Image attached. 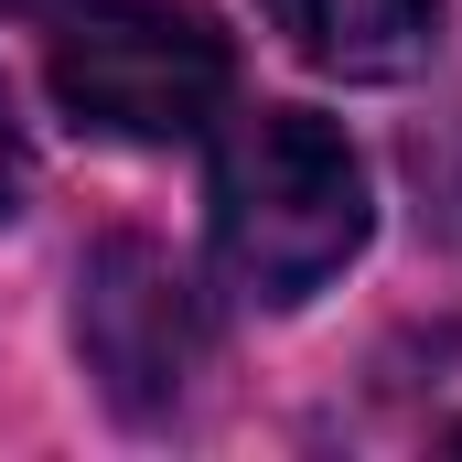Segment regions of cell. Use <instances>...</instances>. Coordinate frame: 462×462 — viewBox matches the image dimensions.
<instances>
[{
	"instance_id": "1",
	"label": "cell",
	"mask_w": 462,
	"mask_h": 462,
	"mask_svg": "<svg viewBox=\"0 0 462 462\" xmlns=\"http://www.w3.org/2000/svg\"><path fill=\"white\" fill-rule=\"evenodd\" d=\"M216 258L247 301H312L365 247V162L312 108H247L216 140Z\"/></svg>"
},
{
	"instance_id": "2",
	"label": "cell",
	"mask_w": 462,
	"mask_h": 462,
	"mask_svg": "<svg viewBox=\"0 0 462 462\" xmlns=\"http://www.w3.org/2000/svg\"><path fill=\"white\" fill-rule=\"evenodd\" d=\"M226 87L236 54L216 11H194V0H87L54 32V97L97 140H140V151L194 140L226 108Z\"/></svg>"
},
{
	"instance_id": "3",
	"label": "cell",
	"mask_w": 462,
	"mask_h": 462,
	"mask_svg": "<svg viewBox=\"0 0 462 462\" xmlns=\"http://www.w3.org/2000/svg\"><path fill=\"white\" fill-rule=\"evenodd\" d=\"M76 355H87V376L108 387L118 420H172V409L194 398L205 355H216V312H205V291L183 280L172 247L108 236V247H87V269H76Z\"/></svg>"
},
{
	"instance_id": "4",
	"label": "cell",
	"mask_w": 462,
	"mask_h": 462,
	"mask_svg": "<svg viewBox=\"0 0 462 462\" xmlns=\"http://www.w3.org/2000/svg\"><path fill=\"white\" fill-rule=\"evenodd\" d=\"M258 11L301 65L355 76V87H387V76L430 65V43H441V0H258Z\"/></svg>"
},
{
	"instance_id": "5",
	"label": "cell",
	"mask_w": 462,
	"mask_h": 462,
	"mask_svg": "<svg viewBox=\"0 0 462 462\" xmlns=\"http://www.w3.org/2000/svg\"><path fill=\"white\" fill-rule=\"evenodd\" d=\"M22 183H32V162H22V118H11V87H0V216H22Z\"/></svg>"
},
{
	"instance_id": "6",
	"label": "cell",
	"mask_w": 462,
	"mask_h": 462,
	"mask_svg": "<svg viewBox=\"0 0 462 462\" xmlns=\"http://www.w3.org/2000/svg\"><path fill=\"white\" fill-rule=\"evenodd\" d=\"M0 11H54V0H0Z\"/></svg>"
},
{
	"instance_id": "7",
	"label": "cell",
	"mask_w": 462,
	"mask_h": 462,
	"mask_svg": "<svg viewBox=\"0 0 462 462\" xmlns=\"http://www.w3.org/2000/svg\"><path fill=\"white\" fill-rule=\"evenodd\" d=\"M452 441H462V430H452Z\"/></svg>"
}]
</instances>
